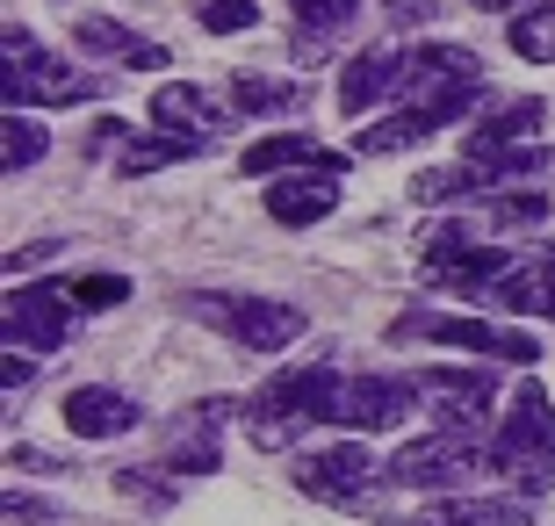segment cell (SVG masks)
I'll use <instances>...</instances> for the list:
<instances>
[{
	"label": "cell",
	"instance_id": "19",
	"mask_svg": "<svg viewBox=\"0 0 555 526\" xmlns=\"http://www.w3.org/2000/svg\"><path fill=\"white\" fill-rule=\"evenodd\" d=\"M152 123H166V130H181V138H209V130H217V102H209L203 87H159V94H152Z\"/></svg>",
	"mask_w": 555,
	"mask_h": 526
},
{
	"label": "cell",
	"instance_id": "18",
	"mask_svg": "<svg viewBox=\"0 0 555 526\" xmlns=\"http://www.w3.org/2000/svg\"><path fill=\"white\" fill-rule=\"evenodd\" d=\"M332 209H339V181H332V174H310V181H274V188H268V217L288 223V231L325 223Z\"/></svg>",
	"mask_w": 555,
	"mask_h": 526
},
{
	"label": "cell",
	"instance_id": "11",
	"mask_svg": "<svg viewBox=\"0 0 555 526\" xmlns=\"http://www.w3.org/2000/svg\"><path fill=\"white\" fill-rule=\"evenodd\" d=\"M59 419H65L73 440H124L144 411H138V397H124V389L80 383V389H65V397H59Z\"/></svg>",
	"mask_w": 555,
	"mask_h": 526
},
{
	"label": "cell",
	"instance_id": "25",
	"mask_svg": "<svg viewBox=\"0 0 555 526\" xmlns=\"http://www.w3.org/2000/svg\"><path fill=\"white\" fill-rule=\"evenodd\" d=\"M353 15H361V0H296V22L310 37H339Z\"/></svg>",
	"mask_w": 555,
	"mask_h": 526
},
{
	"label": "cell",
	"instance_id": "3",
	"mask_svg": "<svg viewBox=\"0 0 555 526\" xmlns=\"http://www.w3.org/2000/svg\"><path fill=\"white\" fill-rule=\"evenodd\" d=\"M491 469H505L527 498L555 490V405L541 383H519L513 411H505V433L491 447Z\"/></svg>",
	"mask_w": 555,
	"mask_h": 526
},
{
	"label": "cell",
	"instance_id": "23",
	"mask_svg": "<svg viewBox=\"0 0 555 526\" xmlns=\"http://www.w3.org/2000/svg\"><path fill=\"white\" fill-rule=\"evenodd\" d=\"M418 526H527L519 498H469V505H433Z\"/></svg>",
	"mask_w": 555,
	"mask_h": 526
},
{
	"label": "cell",
	"instance_id": "32",
	"mask_svg": "<svg viewBox=\"0 0 555 526\" xmlns=\"http://www.w3.org/2000/svg\"><path fill=\"white\" fill-rule=\"evenodd\" d=\"M548 318H555V310H548Z\"/></svg>",
	"mask_w": 555,
	"mask_h": 526
},
{
	"label": "cell",
	"instance_id": "17",
	"mask_svg": "<svg viewBox=\"0 0 555 526\" xmlns=\"http://www.w3.org/2000/svg\"><path fill=\"white\" fill-rule=\"evenodd\" d=\"M253 174V181H268V174H282V166H310V174H339V166H347V152H332V144H318V138H260L246 152V159H238Z\"/></svg>",
	"mask_w": 555,
	"mask_h": 526
},
{
	"label": "cell",
	"instance_id": "5",
	"mask_svg": "<svg viewBox=\"0 0 555 526\" xmlns=\"http://www.w3.org/2000/svg\"><path fill=\"white\" fill-rule=\"evenodd\" d=\"M94 94H102V80L65 73L29 29H8V108H15V116H29V108H65V102H94Z\"/></svg>",
	"mask_w": 555,
	"mask_h": 526
},
{
	"label": "cell",
	"instance_id": "29",
	"mask_svg": "<svg viewBox=\"0 0 555 526\" xmlns=\"http://www.w3.org/2000/svg\"><path fill=\"white\" fill-rule=\"evenodd\" d=\"M15 469H29V476H59L65 462H51V454H37V447H15Z\"/></svg>",
	"mask_w": 555,
	"mask_h": 526
},
{
	"label": "cell",
	"instance_id": "20",
	"mask_svg": "<svg viewBox=\"0 0 555 526\" xmlns=\"http://www.w3.org/2000/svg\"><path fill=\"white\" fill-rule=\"evenodd\" d=\"M231 108H238V116H282V108H304V80L238 73V80H231Z\"/></svg>",
	"mask_w": 555,
	"mask_h": 526
},
{
	"label": "cell",
	"instance_id": "7",
	"mask_svg": "<svg viewBox=\"0 0 555 526\" xmlns=\"http://www.w3.org/2000/svg\"><path fill=\"white\" fill-rule=\"evenodd\" d=\"M390 339H433V346H469V354H491V361H519L534 368L541 346L534 332H513V324H483V318H397Z\"/></svg>",
	"mask_w": 555,
	"mask_h": 526
},
{
	"label": "cell",
	"instance_id": "30",
	"mask_svg": "<svg viewBox=\"0 0 555 526\" xmlns=\"http://www.w3.org/2000/svg\"><path fill=\"white\" fill-rule=\"evenodd\" d=\"M8 519H22V526H37V519H51V512H43L37 498H8Z\"/></svg>",
	"mask_w": 555,
	"mask_h": 526
},
{
	"label": "cell",
	"instance_id": "9",
	"mask_svg": "<svg viewBox=\"0 0 555 526\" xmlns=\"http://www.w3.org/2000/svg\"><path fill=\"white\" fill-rule=\"evenodd\" d=\"M296 490L325 498V505H361V498L375 490V462L353 440L318 447V454H304V462H296Z\"/></svg>",
	"mask_w": 555,
	"mask_h": 526
},
{
	"label": "cell",
	"instance_id": "12",
	"mask_svg": "<svg viewBox=\"0 0 555 526\" xmlns=\"http://www.w3.org/2000/svg\"><path fill=\"white\" fill-rule=\"evenodd\" d=\"M418 397L440 405V425H448V433H476L483 405L498 397V383L483 368H426V375H418Z\"/></svg>",
	"mask_w": 555,
	"mask_h": 526
},
{
	"label": "cell",
	"instance_id": "28",
	"mask_svg": "<svg viewBox=\"0 0 555 526\" xmlns=\"http://www.w3.org/2000/svg\"><path fill=\"white\" fill-rule=\"evenodd\" d=\"M383 8H390L397 22H433L440 15V0H383Z\"/></svg>",
	"mask_w": 555,
	"mask_h": 526
},
{
	"label": "cell",
	"instance_id": "27",
	"mask_svg": "<svg viewBox=\"0 0 555 526\" xmlns=\"http://www.w3.org/2000/svg\"><path fill=\"white\" fill-rule=\"evenodd\" d=\"M65 288H73V304H80V310H116L130 296L124 274H80V282H65Z\"/></svg>",
	"mask_w": 555,
	"mask_h": 526
},
{
	"label": "cell",
	"instance_id": "24",
	"mask_svg": "<svg viewBox=\"0 0 555 526\" xmlns=\"http://www.w3.org/2000/svg\"><path fill=\"white\" fill-rule=\"evenodd\" d=\"M195 22H203L209 37H238V29L260 22V8L253 0H195Z\"/></svg>",
	"mask_w": 555,
	"mask_h": 526
},
{
	"label": "cell",
	"instance_id": "31",
	"mask_svg": "<svg viewBox=\"0 0 555 526\" xmlns=\"http://www.w3.org/2000/svg\"><path fill=\"white\" fill-rule=\"evenodd\" d=\"M541 274H555V245H548V253H541Z\"/></svg>",
	"mask_w": 555,
	"mask_h": 526
},
{
	"label": "cell",
	"instance_id": "6",
	"mask_svg": "<svg viewBox=\"0 0 555 526\" xmlns=\"http://www.w3.org/2000/svg\"><path fill=\"white\" fill-rule=\"evenodd\" d=\"M483 462H491V454L476 447V433H426V440L397 447L390 484L397 490H454V484H469Z\"/></svg>",
	"mask_w": 555,
	"mask_h": 526
},
{
	"label": "cell",
	"instance_id": "8",
	"mask_svg": "<svg viewBox=\"0 0 555 526\" xmlns=\"http://www.w3.org/2000/svg\"><path fill=\"white\" fill-rule=\"evenodd\" d=\"M73 288L65 282H37V288H15L8 296V346L15 354H51V346H65V332H73Z\"/></svg>",
	"mask_w": 555,
	"mask_h": 526
},
{
	"label": "cell",
	"instance_id": "2",
	"mask_svg": "<svg viewBox=\"0 0 555 526\" xmlns=\"http://www.w3.org/2000/svg\"><path fill=\"white\" fill-rule=\"evenodd\" d=\"M339 389H347V375L339 368H288V375H274L260 397H253V440L260 447H288L296 433H304L310 419H339Z\"/></svg>",
	"mask_w": 555,
	"mask_h": 526
},
{
	"label": "cell",
	"instance_id": "15",
	"mask_svg": "<svg viewBox=\"0 0 555 526\" xmlns=\"http://www.w3.org/2000/svg\"><path fill=\"white\" fill-rule=\"evenodd\" d=\"M404 73H412V59H404L397 43H369V51H361V59L339 73V108H347V116L375 108L390 87H404Z\"/></svg>",
	"mask_w": 555,
	"mask_h": 526
},
{
	"label": "cell",
	"instance_id": "14",
	"mask_svg": "<svg viewBox=\"0 0 555 526\" xmlns=\"http://www.w3.org/2000/svg\"><path fill=\"white\" fill-rule=\"evenodd\" d=\"M541 123H548V102L541 94H519V102H505L491 123H476L469 144H462V159H505V152H527V138H534Z\"/></svg>",
	"mask_w": 555,
	"mask_h": 526
},
{
	"label": "cell",
	"instance_id": "4",
	"mask_svg": "<svg viewBox=\"0 0 555 526\" xmlns=\"http://www.w3.org/2000/svg\"><path fill=\"white\" fill-rule=\"evenodd\" d=\"M188 310H195L209 332L238 339L246 354H282V346L304 339V310L282 304V296H188Z\"/></svg>",
	"mask_w": 555,
	"mask_h": 526
},
{
	"label": "cell",
	"instance_id": "10",
	"mask_svg": "<svg viewBox=\"0 0 555 526\" xmlns=\"http://www.w3.org/2000/svg\"><path fill=\"white\" fill-rule=\"evenodd\" d=\"M412 397H418V383H404V375H347L339 425H353V433H390V425H404Z\"/></svg>",
	"mask_w": 555,
	"mask_h": 526
},
{
	"label": "cell",
	"instance_id": "13",
	"mask_svg": "<svg viewBox=\"0 0 555 526\" xmlns=\"http://www.w3.org/2000/svg\"><path fill=\"white\" fill-rule=\"evenodd\" d=\"M231 411H238V405H224V397H217V405H195V419L166 433V454H159L152 469H166V476H181V469H188V476H209V469L224 462L217 433H224V419H231Z\"/></svg>",
	"mask_w": 555,
	"mask_h": 526
},
{
	"label": "cell",
	"instance_id": "16",
	"mask_svg": "<svg viewBox=\"0 0 555 526\" xmlns=\"http://www.w3.org/2000/svg\"><path fill=\"white\" fill-rule=\"evenodd\" d=\"M73 43H80L87 59H108V65H124V73H159L166 51L152 37H138V29H124V22H108V15H87L80 29H73Z\"/></svg>",
	"mask_w": 555,
	"mask_h": 526
},
{
	"label": "cell",
	"instance_id": "1",
	"mask_svg": "<svg viewBox=\"0 0 555 526\" xmlns=\"http://www.w3.org/2000/svg\"><path fill=\"white\" fill-rule=\"evenodd\" d=\"M476 94H483V59L462 51V43H426V51H412V73H404V108H397L390 123L361 130L353 152H369V159L404 152V144H418V138H433V130L462 123L476 108Z\"/></svg>",
	"mask_w": 555,
	"mask_h": 526
},
{
	"label": "cell",
	"instance_id": "22",
	"mask_svg": "<svg viewBox=\"0 0 555 526\" xmlns=\"http://www.w3.org/2000/svg\"><path fill=\"white\" fill-rule=\"evenodd\" d=\"M209 138H181V130H159V138H138V144H124V159H116V174H152V166H181V159H195Z\"/></svg>",
	"mask_w": 555,
	"mask_h": 526
},
{
	"label": "cell",
	"instance_id": "26",
	"mask_svg": "<svg viewBox=\"0 0 555 526\" xmlns=\"http://www.w3.org/2000/svg\"><path fill=\"white\" fill-rule=\"evenodd\" d=\"M43 123H29V116H8V174H29V166L43 159Z\"/></svg>",
	"mask_w": 555,
	"mask_h": 526
},
{
	"label": "cell",
	"instance_id": "21",
	"mask_svg": "<svg viewBox=\"0 0 555 526\" xmlns=\"http://www.w3.org/2000/svg\"><path fill=\"white\" fill-rule=\"evenodd\" d=\"M505 43H513L527 65H555V0H534L527 15L505 22Z\"/></svg>",
	"mask_w": 555,
	"mask_h": 526
}]
</instances>
